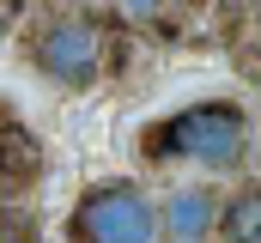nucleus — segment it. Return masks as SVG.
I'll list each match as a JSON object with an SVG mask.
<instances>
[{
	"mask_svg": "<svg viewBox=\"0 0 261 243\" xmlns=\"http://www.w3.org/2000/svg\"><path fill=\"white\" fill-rule=\"evenodd\" d=\"M12 237L24 243V225H12V219H6V213H0V243H12Z\"/></svg>",
	"mask_w": 261,
	"mask_h": 243,
	"instance_id": "6e6552de",
	"label": "nucleus"
},
{
	"mask_svg": "<svg viewBox=\"0 0 261 243\" xmlns=\"http://www.w3.org/2000/svg\"><path fill=\"white\" fill-rule=\"evenodd\" d=\"M225 243H261V188L237 195L225 207Z\"/></svg>",
	"mask_w": 261,
	"mask_h": 243,
	"instance_id": "39448f33",
	"label": "nucleus"
},
{
	"mask_svg": "<svg viewBox=\"0 0 261 243\" xmlns=\"http://www.w3.org/2000/svg\"><path fill=\"white\" fill-rule=\"evenodd\" d=\"M18 6H24V0H0V25H6V18H12Z\"/></svg>",
	"mask_w": 261,
	"mask_h": 243,
	"instance_id": "1a4fd4ad",
	"label": "nucleus"
},
{
	"mask_svg": "<svg viewBox=\"0 0 261 243\" xmlns=\"http://www.w3.org/2000/svg\"><path fill=\"white\" fill-rule=\"evenodd\" d=\"M213 195L206 188H182V195H170V207H164V225H170V237L176 243H200L213 231Z\"/></svg>",
	"mask_w": 261,
	"mask_h": 243,
	"instance_id": "20e7f679",
	"label": "nucleus"
},
{
	"mask_svg": "<svg viewBox=\"0 0 261 243\" xmlns=\"http://www.w3.org/2000/svg\"><path fill=\"white\" fill-rule=\"evenodd\" d=\"M158 6H164V0H122V12H134V18H152Z\"/></svg>",
	"mask_w": 261,
	"mask_h": 243,
	"instance_id": "0eeeda50",
	"label": "nucleus"
},
{
	"mask_svg": "<svg viewBox=\"0 0 261 243\" xmlns=\"http://www.w3.org/2000/svg\"><path fill=\"white\" fill-rule=\"evenodd\" d=\"M67 231H73V243H152L158 237V213H152L140 182H97L73 207Z\"/></svg>",
	"mask_w": 261,
	"mask_h": 243,
	"instance_id": "f03ea898",
	"label": "nucleus"
},
{
	"mask_svg": "<svg viewBox=\"0 0 261 243\" xmlns=\"http://www.w3.org/2000/svg\"><path fill=\"white\" fill-rule=\"evenodd\" d=\"M37 171V146L31 140H0V182H18V177H31Z\"/></svg>",
	"mask_w": 261,
	"mask_h": 243,
	"instance_id": "423d86ee",
	"label": "nucleus"
},
{
	"mask_svg": "<svg viewBox=\"0 0 261 243\" xmlns=\"http://www.w3.org/2000/svg\"><path fill=\"white\" fill-rule=\"evenodd\" d=\"M37 67H43L55 85H67V91L91 85L97 67H103V37H97V25H91V18H55V25L37 37Z\"/></svg>",
	"mask_w": 261,
	"mask_h": 243,
	"instance_id": "7ed1b4c3",
	"label": "nucleus"
},
{
	"mask_svg": "<svg viewBox=\"0 0 261 243\" xmlns=\"http://www.w3.org/2000/svg\"><path fill=\"white\" fill-rule=\"evenodd\" d=\"M243 146H249V121H243L237 104H195V110L158 121V128L146 134V152H152L158 164H164V158H195V164L225 171V164L243 158Z\"/></svg>",
	"mask_w": 261,
	"mask_h": 243,
	"instance_id": "f257e3e1",
	"label": "nucleus"
}]
</instances>
